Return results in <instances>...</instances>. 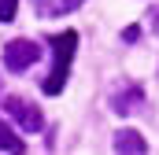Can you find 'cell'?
<instances>
[{"instance_id":"obj_1","label":"cell","mask_w":159,"mask_h":155,"mask_svg":"<svg viewBox=\"0 0 159 155\" xmlns=\"http://www.w3.org/2000/svg\"><path fill=\"white\" fill-rule=\"evenodd\" d=\"M52 44V70L44 78V92L48 96H56V92H63V85H67V74H70V59H74V48H78V33L74 30H63V33H56V37H48Z\"/></svg>"},{"instance_id":"obj_2","label":"cell","mask_w":159,"mask_h":155,"mask_svg":"<svg viewBox=\"0 0 159 155\" xmlns=\"http://www.w3.org/2000/svg\"><path fill=\"white\" fill-rule=\"evenodd\" d=\"M37 59H41V44H37V41L15 37V41H7V44H4V67H7L11 74H22V70H30Z\"/></svg>"},{"instance_id":"obj_3","label":"cell","mask_w":159,"mask_h":155,"mask_svg":"<svg viewBox=\"0 0 159 155\" xmlns=\"http://www.w3.org/2000/svg\"><path fill=\"white\" fill-rule=\"evenodd\" d=\"M4 111L15 118L26 133H41L44 129V115H41L37 104H30V100H22V96H4Z\"/></svg>"},{"instance_id":"obj_4","label":"cell","mask_w":159,"mask_h":155,"mask_svg":"<svg viewBox=\"0 0 159 155\" xmlns=\"http://www.w3.org/2000/svg\"><path fill=\"white\" fill-rule=\"evenodd\" d=\"M144 107V89L137 85V81H122V89H115V96H111V111L115 115H137Z\"/></svg>"},{"instance_id":"obj_5","label":"cell","mask_w":159,"mask_h":155,"mask_svg":"<svg viewBox=\"0 0 159 155\" xmlns=\"http://www.w3.org/2000/svg\"><path fill=\"white\" fill-rule=\"evenodd\" d=\"M81 4L85 0H34V11H37V19H59V15L81 7Z\"/></svg>"},{"instance_id":"obj_6","label":"cell","mask_w":159,"mask_h":155,"mask_svg":"<svg viewBox=\"0 0 159 155\" xmlns=\"http://www.w3.org/2000/svg\"><path fill=\"white\" fill-rule=\"evenodd\" d=\"M111 144H115V152H133V155L148 152V144H144V137H141L137 129H119Z\"/></svg>"},{"instance_id":"obj_7","label":"cell","mask_w":159,"mask_h":155,"mask_svg":"<svg viewBox=\"0 0 159 155\" xmlns=\"http://www.w3.org/2000/svg\"><path fill=\"white\" fill-rule=\"evenodd\" d=\"M22 148H26V144H22V140H19V137L0 122V152H22Z\"/></svg>"},{"instance_id":"obj_8","label":"cell","mask_w":159,"mask_h":155,"mask_svg":"<svg viewBox=\"0 0 159 155\" xmlns=\"http://www.w3.org/2000/svg\"><path fill=\"white\" fill-rule=\"evenodd\" d=\"M15 7H19V0H0V22H11Z\"/></svg>"},{"instance_id":"obj_9","label":"cell","mask_w":159,"mask_h":155,"mask_svg":"<svg viewBox=\"0 0 159 155\" xmlns=\"http://www.w3.org/2000/svg\"><path fill=\"white\" fill-rule=\"evenodd\" d=\"M148 26H152V33L159 37V4L152 7V11H148Z\"/></svg>"}]
</instances>
